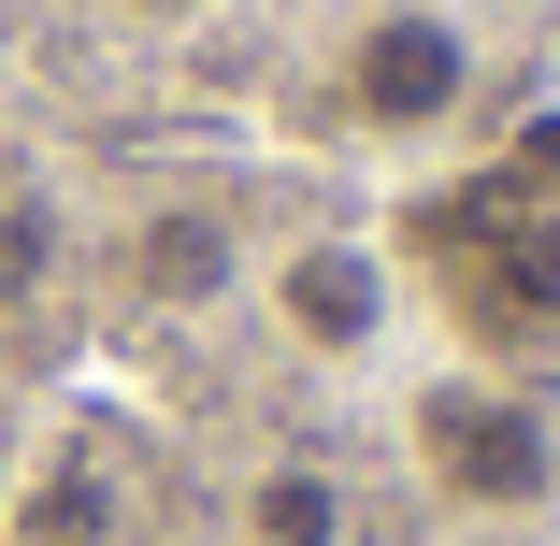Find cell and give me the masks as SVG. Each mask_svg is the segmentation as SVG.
Listing matches in <instances>:
<instances>
[{"mask_svg":"<svg viewBox=\"0 0 560 546\" xmlns=\"http://www.w3.org/2000/svg\"><path fill=\"white\" fill-rule=\"evenodd\" d=\"M245 546H346V475H330V461H259Z\"/></svg>","mask_w":560,"mask_h":546,"instance_id":"obj_6","label":"cell"},{"mask_svg":"<svg viewBox=\"0 0 560 546\" xmlns=\"http://www.w3.org/2000/svg\"><path fill=\"white\" fill-rule=\"evenodd\" d=\"M0 489H15V417H0Z\"/></svg>","mask_w":560,"mask_h":546,"instance_id":"obj_8","label":"cell"},{"mask_svg":"<svg viewBox=\"0 0 560 546\" xmlns=\"http://www.w3.org/2000/svg\"><path fill=\"white\" fill-rule=\"evenodd\" d=\"M330 101H346L360 130L417 144V130H445L475 101V30L445 15V0H374V15L346 30V58H330Z\"/></svg>","mask_w":560,"mask_h":546,"instance_id":"obj_3","label":"cell"},{"mask_svg":"<svg viewBox=\"0 0 560 546\" xmlns=\"http://www.w3.org/2000/svg\"><path fill=\"white\" fill-rule=\"evenodd\" d=\"M116 15H187V0H116Z\"/></svg>","mask_w":560,"mask_h":546,"instance_id":"obj_9","label":"cell"},{"mask_svg":"<svg viewBox=\"0 0 560 546\" xmlns=\"http://www.w3.org/2000/svg\"><path fill=\"white\" fill-rule=\"evenodd\" d=\"M44 288H58V216L30 187H0V316H30Z\"/></svg>","mask_w":560,"mask_h":546,"instance_id":"obj_7","label":"cell"},{"mask_svg":"<svg viewBox=\"0 0 560 546\" xmlns=\"http://www.w3.org/2000/svg\"><path fill=\"white\" fill-rule=\"evenodd\" d=\"M130 274H144L159 302H231L245 245H231V216H201V201H173V216H144V245H130Z\"/></svg>","mask_w":560,"mask_h":546,"instance_id":"obj_5","label":"cell"},{"mask_svg":"<svg viewBox=\"0 0 560 546\" xmlns=\"http://www.w3.org/2000/svg\"><path fill=\"white\" fill-rule=\"evenodd\" d=\"M417 475L475 518H532L560 489V417L532 388H489V374H431L417 388Z\"/></svg>","mask_w":560,"mask_h":546,"instance_id":"obj_2","label":"cell"},{"mask_svg":"<svg viewBox=\"0 0 560 546\" xmlns=\"http://www.w3.org/2000/svg\"><path fill=\"white\" fill-rule=\"evenodd\" d=\"M417 259H431V288L460 302L489 346H546V332H560V201H532V187H460V201L417 216Z\"/></svg>","mask_w":560,"mask_h":546,"instance_id":"obj_1","label":"cell"},{"mask_svg":"<svg viewBox=\"0 0 560 546\" xmlns=\"http://www.w3.org/2000/svg\"><path fill=\"white\" fill-rule=\"evenodd\" d=\"M273 316H288V346H316V360H374V332H388V259H374V245H288V259H273Z\"/></svg>","mask_w":560,"mask_h":546,"instance_id":"obj_4","label":"cell"}]
</instances>
